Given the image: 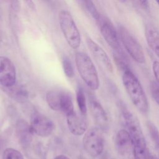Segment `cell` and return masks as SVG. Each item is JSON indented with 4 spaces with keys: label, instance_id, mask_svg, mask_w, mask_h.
<instances>
[{
    "label": "cell",
    "instance_id": "1",
    "mask_svg": "<svg viewBox=\"0 0 159 159\" xmlns=\"http://www.w3.org/2000/svg\"><path fill=\"white\" fill-rule=\"evenodd\" d=\"M122 80L124 88L132 104L141 114L147 116L149 112L148 99L137 77L130 69L125 68Z\"/></svg>",
    "mask_w": 159,
    "mask_h": 159
},
{
    "label": "cell",
    "instance_id": "2",
    "mask_svg": "<svg viewBox=\"0 0 159 159\" xmlns=\"http://www.w3.org/2000/svg\"><path fill=\"white\" fill-rule=\"evenodd\" d=\"M76 65L78 73L86 84L93 91L99 87V79L96 68L91 58L84 52H77L75 56Z\"/></svg>",
    "mask_w": 159,
    "mask_h": 159
},
{
    "label": "cell",
    "instance_id": "3",
    "mask_svg": "<svg viewBox=\"0 0 159 159\" xmlns=\"http://www.w3.org/2000/svg\"><path fill=\"white\" fill-rule=\"evenodd\" d=\"M60 27L68 45L73 49L79 48L81 43L80 32L69 12L61 10L58 14Z\"/></svg>",
    "mask_w": 159,
    "mask_h": 159
},
{
    "label": "cell",
    "instance_id": "4",
    "mask_svg": "<svg viewBox=\"0 0 159 159\" xmlns=\"http://www.w3.org/2000/svg\"><path fill=\"white\" fill-rule=\"evenodd\" d=\"M118 34L120 40L132 59L138 63H144L145 53L142 45L135 37L123 26L119 27Z\"/></svg>",
    "mask_w": 159,
    "mask_h": 159
},
{
    "label": "cell",
    "instance_id": "5",
    "mask_svg": "<svg viewBox=\"0 0 159 159\" xmlns=\"http://www.w3.org/2000/svg\"><path fill=\"white\" fill-rule=\"evenodd\" d=\"M83 147L86 153L92 157L99 156L104 148V139L99 127H92L86 131L83 139Z\"/></svg>",
    "mask_w": 159,
    "mask_h": 159
},
{
    "label": "cell",
    "instance_id": "6",
    "mask_svg": "<svg viewBox=\"0 0 159 159\" xmlns=\"http://www.w3.org/2000/svg\"><path fill=\"white\" fill-rule=\"evenodd\" d=\"M119 108L124 125L127 128L126 130L129 132L132 139V142L145 140L140 122L137 117L123 102H120Z\"/></svg>",
    "mask_w": 159,
    "mask_h": 159
},
{
    "label": "cell",
    "instance_id": "7",
    "mask_svg": "<svg viewBox=\"0 0 159 159\" xmlns=\"http://www.w3.org/2000/svg\"><path fill=\"white\" fill-rule=\"evenodd\" d=\"M30 127L32 132L42 137L50 136L55 128L54 122L50 118L39 112L31 116Z\"/></svg>",
    "mask_w": 159,
    "mask_h": 159
},
{
    "label": "cell",
    "instance_id": "8",
    "mask_svg": "<svg viewBox=\"0 0 159 159\" xmlns=\"http://www.w3.org/2000/svg\"><path fill=\"white\" fill-rule=\"evenodd\" d=\"M16 70L12 61L3 56H0V84L7 88L16 84Z\"/></svg>",
    "mask_w": 159,
    "mask_h": 159
},
{
    "label": "cell",
    "instance_id": "9",
    "mask_svg": "<svg viewBox=\"0 0 159 159\" xmlns=\"http://www.w3.org/2000/svg\"><path fill=\"white\" fill-rule=\"evenodd\" d=\"M86 43L94 58L108 71L112 72L113 66L112 62L104 50L90 38L86 39Z\"/></svg>",
    "mask_w": 159,
    "mask_h": 159
},
{
    "label": "cell",
    "instance_id": "10",
    "mask_svg": "<svg viewBox=\"0 0 159 159\" xmlns=\"http://www.w3.org/2000/svg\"><path fill=\"white\" fill-rule=\"evenodd\" d=\"M115 146L118 152L122 155H125L132 152L133 142L129 132L126 129L119 130L115 137Z\"/></svg>",
    "mask_w": 159,
    "mask_h": 159
},
{
    "label": "cell",
    "instance_id": "11",
    "mask_svg": "<svg viewBox=\"0 0 159 159\" xmlns=\"http://www.w3.org/2000/svg\"><path fill=\"white\" fill-rule=\"evenodd\" d=\"M101 34L106 43L113 49L120 48V39L118 32L113 25L109 21L104 22L101 26Z\"/></svg>",
    "mask_w": 159,
    "mask_h": 159
},
{
    "label": "cell",
    "instance_id": "12",
    "mask_svg": "<svg viewBox=\"0 0 159 159\" xmlns=\"http://www.w3.org/2000/svg\"><path fill=\"white\" fill-rule=\"evenodd\" d=\"M66 117L67 125L71 134L80 136L86 132L87 124L83 117L77 114L75 111L66 116Z\"/></svg>",
    "mask_w": 159,
    "mask_h": 159
},
{
    "label": "cell",
    "instance_id": "13",
    "mask_svg": "<svg viewBox=\"0 0 159 159\" xmlns=\"http://www.w3.org/2000/svg\"><path fill=\"white\" fill-rule=\"evenodd\" d=\"M90 108L94 120L99 128L106 129L108 126V119L105 110L99 101L92 99L90 102Z\"/></svg>",
    "mask_w": 159,
    "mask_h": 159
},
{
    "label": "cell",
    "instance_id": "14",
    "mask_svg": "<svg viewBox=\"0 0 159 159\" xmlns=\"http://www.w3.org/2000/svg\"><path fill=\"white\" fill-rule=\"evenodd\" d=\"M145 36L148 47L159 58V32L154 27L148 25L145 30Z\"/></svg>",
    "mask_w": 159,
    "mask_h": 159
},
{
    "label": "cell",
    "instance_id": "15",
    "mask_svg": "<svg viewBox=\"0 0 159 159\" xmlns=\"http://www.w3.org/2000/svg\"><path fill=\"white\" fill-rule=\"evenodd\" d=\"M5 91L7 93L9 96L17 102H24L27 100L28 93L27 90L22 86L14 85L5 88Z\"/></svg>",
    "mask_w": 159,
    "mask_h": 159
},
{
    "label": "cell",
    "instance_id": "16",
    "mask_svg": "<svg viewBox=\"0 0 159 159\" xmlns=\"http://www.w3.org/2000/svg\"><path fill=\"white\" fill-rule=\"evenodd\" d=\"M132 153L134 159H152L145 140L133 143Z\"/></svg>",
    "mask_w": 159,
    "mask_h": 159
},
{
    "label": "cell",
    "instance_id": "17",
    "mask_svg": "<svg viewBox=\"0 0 159 159\" xmlns=\"http://www.w3.org/2000/svg\"><path fill=\"white\" fill-rule=\"evenodd\" d=\"M58 111H60L68 116L74 111L73 104L70 95L66 93L61 92L60 94Z\"/></svg>",
    "mask_w": 159,
    "mask_h": 159
},
{
    "label": "cell",
    "instance_id": "18",
    "mask_svg": "<svg viewBox=\"0 0 159 159\" xmlns=\"http://www.w3.org/2000/svg\"><path fill=\"white\" fill-rule=\"evenodd\" d=\"M30 127L25 122H20L17 126V133L20 142L22 144H27L31 140Z\"/></svg>",
    "mask_w": 159,
    "mask_h": 159
},
{
    "label": "cell",
    "instance_id": "19",
    "mask_svg": "<svg viewBox=\"0 0 159 159\" xmlns=\"http://www.w3.org/2000/svg\"><path fill=\"white\" fill-rule=\"evenodd\" d=\"M147 127L152 142L157 150L159 152V130L158 128L151 121L147 122Z\"/></svg>",
    "mask_w": 159,
    "mask_h": 159
},
{
    "label": "cell",
    "instance_id": "20",
    "mask_svg": "<svg viewBox=\"0 0 159 159\" xmlns=\"http://www.w3.org/2000/svg\"><path fill=\"white\" fill-rule=\"evenodd\" d=\"M76 101L78 102L79 109L81 113L83 115H85L87 112V106H86V101L83 89L80 88L76 93Z\"/></svg>",
    "mask_w": 159,
    "mask_h": 159
},
{
    "label": "cell",
    "instance_id": "21",
    "mask_svg": "<svg viewBox=\"0 0 159 159\" xmlns=\"http://www.w3.org/2000/svg\"><path fill=\"white\" fill-rule=\"evenodd\" d=\"M2 159H24V158L19 150L12 148H7L4 150Z\"/></svg>",
    "mask_w": 159,
    "mask_h": 159
},
{
    "label": "cell",
    "instance_id": "22",
    "mask_svg": "<svg viewBox=\"0 0 159 159\" xmlns=\"http://www.w3.org/2000/svg\"><path fill=\"white\" fill-rule=\"evenodd\" d=\"M62 65L63 71L66 76L70 78H73L75 76V71L73 66V64L68 57H65L63 58Z\"/></svg>",
    "mask_w": 159,
    "mask_h": 159
},
{
    "label": "cell",
    "instance_id": "23",
    "mask_svg": "<svg viewBox=\"0 0 159 159\" xmlns=\"http://www.w3.org/2000/svg\"><path fill=\"white\" fill-rule=\"evenodd\" d=\"M89 12L97 20L99 19V14L92 0H82Z\"/></svg>",
    "mask_w": 159,
    "mask_h": 159
},
{
    "label": "cell",
    "instance_id": "24",
    "mask_svg": "<svg viewBox=\"0 0 159 159\" xmlns=\"http://www.w3.org/2000/svg\"><path fill=\"white\" fill-rule=\"evenodd\" d=\"M150 89L153 99L159 106V84L156 81H152L150 84Z\"/></svg>",
    "mask_w": 159,
    "mask_h": 159
},
{
    "label": "cell",
    "instance_id": "25",
    "mask_svg": "<svg viewBox=\"0 0 159 159\" xmlns=\"http://www.w3.org/2000/svg\"><path fill=\"white\" fill-rule=\"evenodd\" d=\"M152 70L155 78V81L159 84V61L155 60L153 62Z\"/></svg>",
    "mask_w": 159,
    "mask_h": 159
},
{
    "label": "cell",
    "instance_id": "26",
    "mask_svg": "<svg viewBox=\"0 0 159 159\" xmlns=\"http://www.w3.org/2000/svg\"><path fill=\"white\" fill-rule=\"evenodd\" d=\"M24 1L31 10H33V11L35 10V5L32 0H24Z\"/></svg>",
    "mask_w": 159,
    "mask_h": 159
},
{
    "label": "cell",
    "instance_id": "27",
    "mask_svg": "<svg viewBox=\"0 0 159 159\" xmlns=\"http://www.w3.org/2000/svg\"><path fill=\"white\" fill-rule=\"evenodd\" d=\"M139 3L143 7L147 8L148 6V0H137Z\"/></svg>",
    "mask_w": 159,
    "mask_h": 159
},
{
    "label": "cell",
    "instance_id": "28",
    "mask_svg": "<svg viewBox=\"0 0 159 159\" xmlns=\"http://www.w3.org/2000/svg\"><path fill=\"white\" fill-rule=\"evenodd\" d=\"M53 159H70V158H68L67 156L64 155H58L57 157H55Z\"/></svg>",
    "mask_w": 159,
    "mask_h": 159
},
{
    "label": "cell",
    "instance_id": "29",
    "mask_svg": "<svg viewBox=\"0 0 159 159\" xmlns=\"http://www.w3.org/2000/svg\"><path fill=\"white\" fill-rule=\"evenodd\" d=\"M118 1L120 2H125L127 1V0H118Z\"/></svg>",
    "mask_w": 159,
    "mask_h": 159
},
{
    "label": "cell",
    "instance_id": "30",
    "mask_svg": "<svg viewBox=\"0 0 159 159\" xmlns=\"http://www.w3.org/2000/svg\"><path fill=\"white\" fill-rule=\"evenodd\" d=\"M155 1L157 2V3L158 4V5L159 6V0H155Z\"/></svg>",
    "mask_w": 159,
    "mask_h": 159
},
{
    "label": "cell",
    "instance_id": "31",
    "mask_svg": "<svg viewBox=\"0 0 159 159\" xmlns=\"http://www.w3.org/2000/svg\"><path fill=\"white\" fill-rule=\"evenodd\" d=\"M43 1H50V0H43Z\"/></svg>",
    "mask_w": 159,
    "mask_h": 159
}]
</instances>
